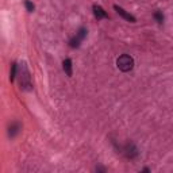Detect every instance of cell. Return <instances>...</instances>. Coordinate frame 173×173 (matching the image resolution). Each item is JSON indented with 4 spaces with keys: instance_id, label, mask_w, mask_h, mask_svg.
Returning <instances> with one entry per match:
<instances>
[{
    "instance_id": "obj_8",
    "label": "cell",
    "mask_w": 173,
    "mask_h": 173,
    "mask_svg": "<svg viewBox=\"0 0 173 173\" xmlns=\"http://www.w3.org/2000/svg\"><path fill=\"white\" fill-rule=\"evenodd\" d=\"M62 65H64V70H65V73H67L68 76L70 77V76H72V59H70V58H67V59L64 61V64H62Z\"/></svg>"
},
{
    "instance_id": "obj_2",
    "label": "cell",
    "mask_w": 173,
    "mask_h": 173,
    "mask_svg": "<svg viewBox=\"0 0 173 173\" xmlns=\"http://www.w3.org/2000/svg\"><path fill=\"white\" fill-rule=\"evenodd\" d=\"M116 64H118V68L121 69L122 72H130L131 69L134 68V59L127 54H122L121 57L118 58Z\"/></svg>"
},
{
    "instance_id": "obj_3",
    "label": "cell",
    "mask_w": 173,
    "mask_h": 173,
    "mask_svg": "<svg viewBox=\"0 0 173 173\" xmlns=\"http://www.w3.org/2000/svg\"><path fill=\"white\" fill-rule=\"evenodd\" d=\"M87 33H88V31H87L85 27H80L78 31L76 33V35H74L73 38L69 41V45H70V48H78V46H80V43H81V41H83L87 37Z\"/></svg>"
},
{
    "instance_id": "obj_10",
    "label": "cell",
    "mask_w": 173,
    "mask_h": 173,
    "mask_svg": "<svg viewBox=\"0 0 173 173\" xmlns=\"http://www.w3.org/2000/svg\"><path fill=\"white\" fill-rule=\"evenodd\" d=\"M154 19H156L157 22H158L160 24L164 23V15H162V12H160V11L154 12Z\"/></svg>"
},
{
    "instance_id": "obj_6",
    "label": "cell",
    "mask_w": 173,
    "mask_h": 173,
    "mask_svg": "<svg viewBox=\"0 0 173 173\" xmlns=\"http://www.w3.org/2000/svg\"><path fill=\"white\" fill-rule=\"evenodd\" d=\"M93 15H95V18L97 20H100V19H106V18H108V15H107V12L103 10L100 5H97L95 4L93 5Z\"/></svg>"
},
{
    "instance_id": "obj_9",
    "label": "cell",
    "mask_w": 173,
    "mask_h": 173,
    "mask_svg": "<svg viewBox=\"0 0 173 173\" xmlns=\"http://www.w3.org/2000/svg\"><path fill=\"white\" fill-rule=\"evenodd\" d=\"M16 67H18V65L15 64V62L11 65V74H10V80L11 81H14L15 77H16Z\"/></svg>"
},
{
    "instance_id": "obj_12",
    "label": "cell",
    "mask_w": 173,
    "mask_h": 173,
    "mask_svg": "<svg viewBox=\"0 0 173 173\" xmlns=\"http://www.w3.org/2000/svg\"><path fill=\"white\" fill-rule=\"evenodd\" d=\"M96 171L97 172H106V169L104 168H96Z\"/></svg>"
},
{
    "instance_id": "obj_7",
    "label": "cell",
    "mask_w": 173,
    "mask_h": 173,
    "mask_svg": "<svg viewBox=\"0 0 173 173\" xmlns=\"http://www.w3.org/2000/svg\"><path fill=\"white\" fill-rule=\"evenodd\" d=\"M19 130H20L19 123H12L10 126V128H8V135H10V137H15V135L19 133Z\"/></svg>"
},
{
    "instance_id": "obj_4",
    "label": "cell",
    "mask_w": 173,
    "mask_h": 173,
    "mask_svg": "<svg viewBox=\"0 0 173 173\" xmlns=\"http://www.w3.org/2000/svg\"><path fill=\"white\" fill-rule=\"evenodd\" d=\"M123 150H124L123 153L126 154V157H127V158H130V160H133V158H135V157L138 156V149L135 147L134 143H127L123 147Z\"/></svg>"
},
{
    "instance_id": "obj_11",
    "label": "cell",
    "mask_w": 173,
    "mask_h": 173,
    "mask_svg": "<svg viewBox=\"0 0 173 173\" xmlns=\"http://www.w3.org/2000/svg\"><path fill=\"white\" fill-rule=\"evenodd\" d=\"M24 7H26V10L29 11V12H33L34 11V4L31 2H29V0H26V2H24Z\"/></svg>"
},
{
    "instance_id": "obj_5",
    "label": "cell",
    "mask_w": 173,
    "mask_h": 173,
    "mask_svg": "<svg viewBox=\"0 0 173 173\" xmlns=\"http://www.w3.org/2000/svg\"><path fill=\"white\" fill-rule=\"evenodd\" d=\"M114 8H115V11L118 12V14L121 15L122 18H123V19L128 20V22H131V23H134V22H135V18L133 16V15H131V14H128V12H126V11H124L122 7H119V5H116V4H115V5H114Z\"/></svg>"
},
{
    "instance_id": "obj_1",
    "label": "cell",
    "mask_w": 173,
    "mask_h": 173,
    "mask_svg": "<svg viewBox=\"0 0 173 173\" xmlns=\"http://www.w3.org/2000/svg\"><path fill=\"white\" fill-rule=\"evenodd\" d=\"M19 85L23 91H30L33 88V84H31V76H30V72L27 65L22 64V67L19 69Z\"/></svg>"
}]
</instances>
